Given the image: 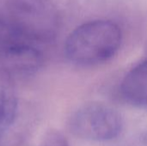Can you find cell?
<instances>
[{"instance_id": "cell-1", "label": "cell", "mask_w": 147, "mask_h": 146, "mask_svg": "<svg viewBox=\"0 0 147 146\" xmlns=\"http://www.w3.org/2000/svg\"><path fill=\"white\" fill-rule=\"evenodd\" d=\"M122 41L121 27L111 20L97 19L77 27L65 44L66 58L74 65L94 66L109 61Z\"/></svg>"}, {"instance_id": "cell-2", "label": "cell", "mask_w": 147, "mask_h": 146, "mask_svg": "<svg viewBox=\"0 0 147 146\" xmlns=\"http://www.w3.org/2000/svg\"><path fill=\"white\" fill-rule=\"evenodd\" d=\"M9 22L27 40H51L59 26V15L53 0H8Z\"/></svg>"}, {"instance_id": "cell-3", "label": "cell", "mask_w": 147, "mask_h": 146, "mask_svg": "<svg viewBox=\"0 0 147 146\" xmlns=\"http://www.w3.org/2000/svg\"><path fill=\"white\" fill-rule=\"evenodd\" d=\"M69 132L76 138L90 142H106L117 139L124 122L114 108L102 103L91 102L78 108L67 123Z\"/></svg>"}, {"instance_id": "cell-4", "label": "cell", "mask_w": 147, "mask_h": 146, "mask_svg": "<svg viewBox=\"0 0 147 146\" xmlns=\"http://www.w3.org/2000/svg\"><path fill=\"white\" fill-rule=\"evenodd\" d=\"M41 64L40 52L31 45L19 42L0 47V69L14 78L34 74Z\"/></svg>"}, {"instance_id": "cell-5", "label": "cell", "mask_w": 147, "mask_h": 146, "mask_svg": "<svg viewBox=\"0 0 147 146\" xmlns=\"http://www.w3.org/2000/svg\"><path fill=\"white\" fill-rule=\"evenodd\" d=\"M18 112V96L15 78L0 69V146H3Z\"/></svg>"}, {"instance_id": "cell-6", "label": "cell", "mask_w": 147, "mask_h": 146, "mask_svg": "<svg viewBox=\"0 0 147 146\" xmlns=\"http://www.w3.org/2000/svg\"><path fill=\"white\" fill-rule=\"evenodd\" d=\"M119 92L123 102L147 111V59L136 65L126 74Z\"/></svg>"}, {"instance_id": "cell-7", "label": "cell", "mask_w": 147, "mask_h": 146, "mask_svg": "<svg viewBox=\"0 0 147 146\" xmlns=\"http://www.w3.org/2000/svg\"><path fill=\"white\" fill-rule=\"evenodd\" d=\"M41 146H70V145L61 133L56 130H51L46 133Z\"/></svg>"}, {"instance_id": "cell-8", "label": "cell", "mask_w": 147, "mask_h": 146, "mask_svg": "<svg viewBox=\"0 0 147 146\" xmlns=\"http://www.w3.org/2000/svg\"><path fill=\"white\" fill-rule=\"evenodd\" d=\"M118 146H147V129L133 136Z\"/></svg>"}]
</instances>
